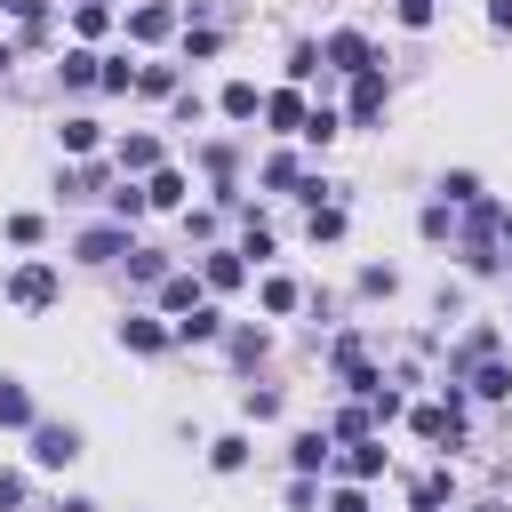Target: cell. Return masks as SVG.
Masks as SVG:
<instances>
[{
  "label": "cell",
  "mask_w": 512,
  "mask_h": 512,
  "mask_svg": "<svg viewBox=\"0 0 512 512\" xmlns=\"http://www.w3.org/2000/svg\"><path fill=\"white\" fill-rule=\"evenodd\" d=\"M304 112H312V104H304L296 88H280V96H264V120H272V136H296V128H304Z\"/></svg>",
  "instance_id": "cell-11"
},
{
  "label": "cell",
  "mask_w": 512,
  "mask_h": 512,
  "mask_svg": "<svg viewBox=\"0 0 512 512\" xmlns=\"http://www.w3.org/2000/svg\"><path fill=\"white\" fill-rule=\"evenodd\" d=\"M8 304L48 312V304H56V264H40V256H32V264H16V272H8Z\"/></svg>",
  "instance_id": "cell-1"
},
{
  "label": "cell",
  "mask_w": 512,
  "mask_h": 512,
  "mask_svg": "<svg viewBox=\"0 0 512 512\" xmlns=\"http://www.w3.org/2000/svg\"><path fill=\"white\" fill-rule=\"evenodd\" d=\"M336 232H344V208L320 200V208H312V240H336Z\"/></svg>",
  "instance_id": "cell-33"
},
{
  "label": "cell",
  "mask_w": 512,
  "mask_h": 512,
  "mask_svg": "<svg viewBox=\"0 0 512 512\" xmlns=\"http://www.w3.org/2000/svg\"><path fill=\"white\" fill-rule=\"evenodd\" d=\"M288 464H296V480H312V472L336 464V440H328V432H296V440H288Z\"/></svg>",
  "instance_id": "cell-7"
},
{
  "label": "cell",
  "mask_w": 512,
  "mask_h": 512,
  "mask_svg": "<svg viewBox=\"0 0 512 512\" xmlns=\"http://www.w3.org/2000/svg\"><path fill=\"white\" fill-rule=\"evenodd\" d=\"M344 120H352V128H376V120H384V72H376V64L352 72V104H344Z\"/></svg>",
  "instance_id": "cell-3"
},
{
  "label": "cell",
  "mask_w": 512,
  "mask_h": 512,
  "mask_svg": "<svg viewBox=\"0 0 512 512\" xmlns=\"http://www.w3.org/2000/svg\"><path fill=\"white\" fill-rule=\"evenodd\" d=\"M72 248H80V256H88V264H112V256H128V248H136V240H128V224H88V232H80V240H72Z\"/></svg>",
  "instance_id": "cell-6"
},
{
  "label": "cell",
  "mask_w": 512,
  "mask_h": 512,
  "mask_svg": "<svg viewBox=\"0 0 512 512\" xmlns=\"http://www.w3.org/2000/svg\"><path fill=\"white\" fill-rule=\"evenodd\" d=\"M136 216H144V184L120 176V184H112V224H136Z\"/></svg>",
  "instance_id": "cell-26"
},
{
  "label": "cell",
  "mask_w": 512,
  "mask_h": 512,
  "mask_svg": "<svg viewBox=\"0 0 512 512\" xmlns=\"http://www.w3.org/2000/svg\"><path fill=\"white\" fill-rule=\"evenodd\" d=\"M400 24H408V32H424V24H432V0H400Z\"/></svg>",
  "instance_id": "cell-39"
},
{
  "label": "cell",
  "mask_w": 512,
  "mask_h": 512,
  "mask_svg": "<svg viewBox=\"0 0 512 512\" xmlns=\"http://www.w3.org/2000/svg\"><path fill=\"white\" fill-rule=\"evenodd\" d=\"M488 24H496V32H512V0H496V8H488Z\"/></svg>",
  "instance_id": "cell-41"
},
{
  "label": "cell",
  "mask_w": 512,
  "mask_h": 512,
  "mask_svg": "<svg viewBox=\"0 0 512 512\" xmlns=\"http://www.w3.org/2000/svg\"><path fill=\"white\" fill-rule=\"evenodd\" d=\"M240 256H256V264L272 256V224H264V216H248V240H240Z\"/></svg>",
  "instance_id": "cell-34"
},
{
  "label": "cell",
  "mask_w": 512,
  "mask_h": 512,
  "mask_svg": "<svg viewBox=\"0 0 512 512\" xmlns=\"http://www.w3.org/2000/svg\"><path fill=\"white\" fill-rule=\"evenodd\" d=\"M160 168V136H120V176H152Z\"/></svg>",
  "instance_id": "cell-15"
},
{
  "label": "cell",
  "mask_w": 512,
  "mask_h": 512,
  "mask_svg": "<svg viewBox=\"0 0 512 512\" xmlns=\"http://www.w3.org/2000/svg\"><path fill=\"white\" fill-rule=\"evenodd\" d=\"M312 72H320V48H312V40H304V48H296V56H288V80H312Z\"/></svg>",
  "instance_id": "cell-36"
},
{
  "label": "cell",
  "mask_w": 512,
  "mask_h": 512,
  "mask_svg": "<svg viewBox=\"0 0 512 512\" xmlns=\"http://www.w3.org/2000/svg\"><path fill=\"white\" fill-rule=\"evenodd\" d=\"M440 192H448V208H480V200H488L472 168H456V176H440Z\"/></svg>",
  "instance_id": "cell-23"
},
{
  "label": "cell",
  "mask_w": 512,
  "mask_h": 512,
  "mask_svg": "<svg viewBox=\"0 0 512 512\" xmlns=\"http://www.w3.org/2000/svg\"><path fill=\"white\" fill-rule=\"evenodd\" d=\"M320 512H368V496L360 488H336V496H320Z\"/></svg>",
  "instance_id": "cell-38"
},
{
  "label": "cell",
  "mask_w": 512,
  "mask_h": 512,
  "mask_svg": "<svg viewBox=\"0 0 512 512\" xmlns=\"http://www.w3.org/2000/svg\"><path fill=\"white\" fill-rule=\"evenodd\" d=\"M72 24H80V40H96V32L112 24V8H104V0H80V16H72Z\"/></svg>",
  "instance_id": "cell-32"
},
{
  "label": "cell",
  "mask_w": 512,
  "mask_h": 512,
  "mask_svg": "<svg viewBox=\"0 0 512 512\" xmlns=\"http://www.w3.org/2000/svg\"><path fill=\"white\" fill-rule=\"evenodd\" d=\"M248 280V264L232 256V248H216V256H200V288H240Z\"/></svg>",
  "instance_id": "cell-16"
},
{
  "label": "cell",
  "mask_w": 512,
  "mask_h": 512,
  "mask_svg": "<svg viewBox=\"0 0 512 512\" xmlns=\"http://www.w3.org/2000/svg\"><path fill=\"white\" fill-rule=\"evenodd\" d=\"M96 64H104V56H88V48H64V56H56V80H64V88H96Z\"/></svg>",
  "instance_id": "cell-18"
},
{
  "label": "cell",
  "mask_w": 512,
  "mask_h": 512,
  "mask_svg": "<svg viewBox=\"0 0 512 512\" xmlns=\"http://www.w3.org/2000/svg\"><path fill=\"white\" fill-rule=\"evenodd\" d=\"M136 88H144V96H176V64H144Z\"/></svg>",
  "instance_id": "cell-30"
},
{
  "label": "cell",
  "mask_w": 512,
  "mask_h": 512,
  "mask_svg": "<svg viewBox=\"0 0 512 512\" xmlns=\"http://www.w3.org/2000/svg\"><path fill=\"white\" fill-rule=\"evenodd\" d=\"M240 408L264 424V416H280V392H256V384H248V392H240Z\"/></svg>",
  "instance_id": "cell-35"
},
{
  "label": "cell",
  "mask_w": 512,
  "mask_h": 512,
  "mask_svg": "<svg viewBox=\"0 0 512 512\" xmlns=\"http://www.w3.org/2000/svg\"><path fill=\"white\" fill-rule=\"evenodd\" d=\"M96 88L128 96V88H136V64H128V56H104V64H96Z\"/></svg>",
  "instance_id": "cell-24"
},
{
  "label": "cell",
  "mask_w": 512,
  "mask_h": 512,
  "mask_svg": "<svg viewBox=\"0 0 512 512\" xmlns=\"http://www.w3.org/2000/svg\"><path fill=\"white\" fill-rule=\"evenodd\" d=\"M144 208H184V168H168V160H160V168L144 176Z\"/></svg>",
  "instance_id": "cell-12"
},
{
  "label": "cell",
  "mask_w": 512,
  "mask_h": 512,
  "mask_svg": "<svg viewBox=\"0 0 512 512\" xmlns=\"http://www.w3.org/2000/svg\"><path fill=\"white\" fill-rule=\"evenodd\" d=\"M40 232H48V224H40V216H8V240H16V248H32V240H40Z\"/></svg>",
  "instance_id": "cell-37"
},
{
  "label": "cell",
  "mask_w": 512,
  "mask_h": 512,
  "mask_svg": "<svg viewBox=\"0 0 512 512\" xmlns=\"http://www.w3.org/2000/svg\"><path fill=\"white\" fill-rule=\"evenodd\" d=\"M8 64H16V48H0V80H8Z\"/></svg>",
  "instance_id": "cell-43"
},
{
  "label": "cell",
  "mask_w": 512,
  "mask_h": 512,
  "mask_svg": "<svg viewBox=\"0 0 512 512\" xmlns=\"http://www.w3.org/2000/svg\"><path fill=\"white\" fill-rule=\"evenodd\" d=\"M296 304H304V288H296L288 272H272V280H264V312H296Z\"/></svg>",
  "instance_id": "cell-27"
},
{
  "label": "cell",
  "mask_w": 512,
  "mask_h": 512,
  "mask_svg": "<svg viewBox=\"0 0 512 512\" xmlns=\"http://www.w3.org/2000/svg\"><path fill=\"white\" fill-rule=\"evenodd\" d=\"M56 136H64V152H72V160H80V152H96V144H104V128H96V120H64V128H56Z\"/></svg>",
  "instance_id": "cell-25"
},
{
  "label": "cell",
  "mask_w": 512,
  "mask_h": 512,
  "mask_svg": "<svg viewBox=\"0 0 512 512\" xmlns=\"http://www.w3.org/2000/svg\"><path fill=\"white\" fill-rule=\"evenodd\" d=\"M120 344H128V352H144V360H152V352H168V344H176V336H168V328H160V320H120Z\"/></svg>",
  "instance_id": "cell-17"
},
{
  "label": "cell",
  "mask_w": 512,
  "mask_h": 512,
  "mask_svg": "<svg viewBox=\"0 0 512 512\" xmlns=\"http://www.w3.org/2000/svg\"><path fill=\"white\" fill-rule=\"evenodd\" d=\"M456 384H464V392H480V400H512V368H504V360H472Z\"/></svg>",
  "instance_id": "cell-8"
},
{
  "label": "cell",
  "mask_w": 512,
  "mask_h": 512,
  "mask_svg": "<svg viewBox=\"0 0 512 512\" xmlns=\"http://www.w3.org/2000/svg\"><path fill=\"white\" fill-rule=\"evenodd\" d=\"M168 336H176V344H216V336H224V312H216V304H192Z\"/></svg>",
  "instance_id": "cell-9"
},
{
  "label": "cell",
  "mask_w": 512,
  "mask_h": 512,
  "mask_svg": "<svg viewBox=\"0 0 512 512\" xmlns=\"http://www.w3.org/2000/svg\"><path fill=\"white\" fill-rule=\"evenodd\" d=\"M448 496H456V472H424V480L408 488V504H416V512H440Z\"/></svg>",
  "instance_id": "cell-20"
},
{
  "label": "cell",
  "mask_w": 512,
  "mask_h": 512,
  "mask_svg": "<svg viewBox=\"0 0 512 512\" xmlns=\"http://www.w3.org/2000/svg\"><path fill=\"white\" fill-rule=\"evenodd\" d=\"M56 512H96V504H88V496H64V504H56Z\"/></svg>",
  "instance_id": "cell-42"
},
{
  "label": "cell",
  "mask_w": 512,
  "mask_h": 512,
  "mask_svg": "<svg viewBox=\"0 0 512 512\" xmlns=\"http://www.w3.org/2000/svg\"><path fill=\"white\" fill-rule=\"evenodd\" d=\"M192 304H200V280L192 272H168L160 280V312H192Z\"/></svg>",
  "instance_id": "cell-21"
},
{
  "label": "cell",
  "mask_w": 512,
  "mask_h": 512,
  "mask_svg": "<svg viewBox=\"0 0 512 512\" xmlns=\"http://www.w3.org/2000/svg\"><path fill=\"white\" fill-rule=\"evenodd\" d=\"M264 184H272V192H296V184H304V160H296V152H272V160H264Z\"/></svg>",
  "instance_id": "cell-22"
},
{
  "label": "cell",
  "mask_w": 512,
  "mask_h": 512,
  "mask_svg": "<svg viewBox=\"0 0 512 512\" xmlns=\"http://www.w3.org/2000/svg\"><path fill=\"white\" fill-rule=\"evenodd\" d=\"M0 504H24V472H0Z\"/></svg>",
  "instance_id": "cell-40"
},
{
  "label": "cell",
  "mask_w": 512,
  "mask_h": 512,
  "mask_svg": "<svg viewBox=\"0 0 512 512\" xmlns=\"http://www.w3.org/2000/svg\"><path fill=\"white\" fill-rule=\"evenodd\" d=\"M344 472H352V488H360V480H376V472H384V432L344 440Z\"/></svg>",
  "instance_id": "cell-10"
},
{
  "label": "cell",
  "mask_w": 512,
  "mask_h": 512,
  "mask_svg": "<svg viewBox=\"0 0 512 512\" xmlns=\"http://www.w3.org/2000/svg\"><path fill=\"white\" fill-rule=\"evenodd\" d=\"M128 272H136V280H168V256H160V248H128Z\"/></svg>",
  "instance_id": "cell-31"
},
{
  "label": "cell",
  "mask_w": 512,
  "mask_h": 512,
  "mask_svg": "<svg viewBox=\"0 0 512 512\" xmlns=\"http://www.w3.org/2000/svg\"><path fill=\"white\" fill-rule=\"evenodd\" d=\"M320 64H336V72H368L376 48H368V32H328V40H320Z\"/></svg>",
  "instance_id": "cell-4"
},
{
  "label": "cell",
  "mask_w": 512,
  "mask_h": 512,
  "mask_svg": "<svg viewBox=\"0 0 512 512\" xmlns=\"http://www.w3.org/2000/svg\"><path fill=\"white\" fill-rule=\"evenodd\" d=\"M224 352H232L240 368H256V360H264V328H232V336H224Z\"/></svg>",
  "instance_id": "cell-28"
},
{
  "label": "cell",
  "mask_w": 512,
  "mask_h": 512,
  "mask_svg": "<svg viewBox=\"0 0 512 512\" xmlns=\"http://www.w3.org/2000/svg\"><path fill=\"white\" fill-rule=\"evenodd\" d=\"M296 136H304V144H312V152H328V144H336V136H344V112H328V104H312V112H304V128H296Z\"/></svg>",
  "instance_id": "cell-14"
},
{
  "label": "cell",
  "mask_w": 512,
  "mask_h": 512,
  "mask_svg": "<svg viewBox=\"0 0 512 512\" xmlns=\"http://www.w3.org/2000/svg\"><path fill=\"white\" fill-rule=\"evenodd\" d=\"M472 512H504V504H472Z\"/></svg>",
  "instance_id": "cell-44"
},
{
  "label": "cell",
  "mask_w": 512,
  "mask_h": 512,
  "mask_svg": "<svg viewBox=\"0 0 512 512\" xmlns=\"http://www.w3.org/2000/svg\"><path fill=\"white\" fill-rule=\"evenodd\" d=\"M216 112H224V120H256V112H264V96H256V80H232V88L216 96Z\"/></svg>",
  "instance_id": "cell-19"
},
{
  "label": "cell",
  "mask_w": 512,
  "mask_h": 512,
  "mask_svg": "<svg viewBox=\"0 0 512 512\" xmlns=\"http://www.w3.org/2000/svg\"><path fill=\"white\" fill-rule=\"evenodd\" d=\"M168 32H176V8H168V0L128 8V40H136V48H152V40H168Z\"/></svg>",
  "instance_id": "cell-5"
},
{
  "label": "cell",
  "mask_w": 512,
  "mask_h": 512,
  "mask_svg": "<svg viewBox=\"0 0 512 512\" xmlns=\"http://www.w3.org/2000/svg\"><path fill=\"white\" fill-rule=\"evenodd\" d=\"M0 424H8V432H32V424H40V416H32V392H24L16 376H0Z\"/></svg>",
  "instance_id": "cell-13"
},
{
  "label": "cell",
  "mask_w": 512,
  "mask_h": 512,
  "mask_svg": "<svg viewBox=\"0 0 512 512\" xmlns=\"http://www.w3.org/2000/svg\"><path fill=\"white\" fill-rule=\"evenodd\" d=\"M208 464H216V472H240V464H248V440H240V432L208 440Z\"/></svg>",
  "instance_id": "cell-29"
},
{
  "label": "cell",
  "mask_w": 512,
  "mask_h": 512,
  "mask_svg": "<svg viewBox=\"0 0 512 512\" xmlns=\"http://www.w3.org/2000/svg\"><path fill=\"white\" fill-rule=\"evenodd\" d=\"M72 456H80V432L72 424H32V464L40 472H64Z\"/></svg>",
  "instance_id": "cell-2"
}]
</instances>
